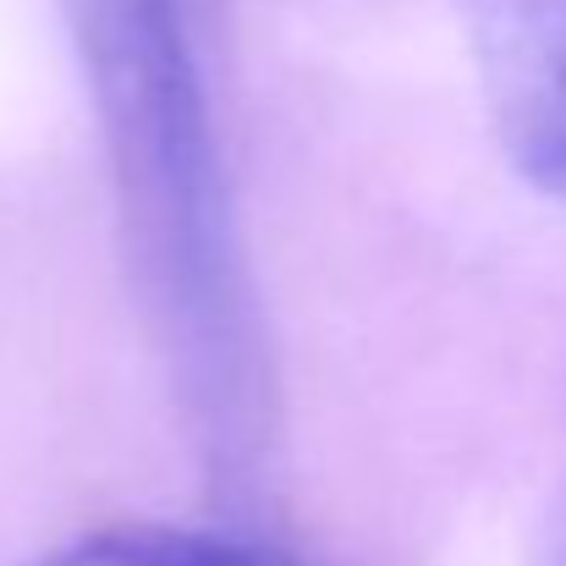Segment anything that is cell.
Segmentation results:
<instances>
[{"label": "cell", "instance_id": "cell-2", "mask_svg": "<svg viewBox=\"0 0 566 566\" xmlns=\"http://www.w3.org/2000/svg\"><path fill=\"white\" fill-rule=\"evenodd\" d=\"M506 166L566 203V0H457Z\"/></svg>", "mask_w": 566, "mask_h": 566}, {"label": "cell", "instance_id": "cell-1", "mask_svg": "<svg viewBox=\"0 0 566 566\" xmlns=\"http://www.w3.org/2000/svg\"><path fill=\"white\" fill-rule=\"evenodd\" d=\"M111 160L127 264L209 462L259 451L270 379L188 0H61Z\"/></svg>", "mask_w": 566, "mask_h": 566}, {"label": "cell", "instance_id": "cell-3", "mask_svg": "<svg viewBox=\"0 0 566 566\" xmlns=\"http://www.w3.org/2000/svg\"><path fill=\"white\" fill-rule=\"evenodd\" d=\"M253 556H259V545H237L220 534L122 523V528L77 534L33 566H253Z\"/></svg>", "mask_w": 566, "mask_h": 566}, {"label": "cell", "instance_id": "cell-5", "mask_svg": "<svg viewBox=\"0 0 566 566\" xmlns=\"http://www.w3.org/2000/svg\"><path fill=\"white\" fill-rule=\"evenodd\" d=\"M253 566H297V562H292V556H281V551H270V545H259Z\"/></svg>", "mask_w": 566, "mask_h": 566}, {"label": "cell", "instance_id": "cell-4", "mask_svg": "<svg viewBox=\"0 0 566 566\" xmlns=\"http://www.w3.org/2000/svg\"><path fill=\"white\" fill-rule=\"evenodd\" d=\"M545 566H566V506L551 523V539H545Z\"/></svg>", "mask_w": 566, "mask_h": 566}]
</instances>
